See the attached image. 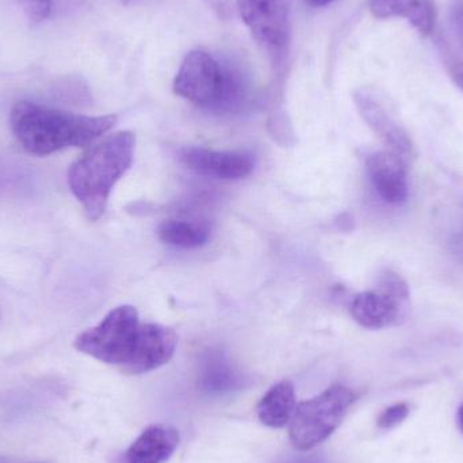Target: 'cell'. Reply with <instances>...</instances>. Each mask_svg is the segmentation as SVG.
Returning <instances> with one entry per match:
<instances>
[{
	"label": "cell",
	"mask_w": 463,
	"mask_h": 463,
	"mask_svg": "<svg viewBox=\"0 0 463 463\" xmlns=\"http://www.w3.org/2000/svg\"><path fill=\"white\" fill-rule=\"evenodd\" d=\"M10 124L24 151L48 156L62 149L90 146L114 128L117 116H81L21 100L13 106Z\"/></svg>",
	"instance_id": "cell-1"
},
{
	"label": "cell",
	"mask_w": 463,
	"mask_h": 463,
	"mask_svg": "<svg viewBox=\"0 0 463 463\" xmlns=\"http://www.w3.org/2000/svg\"><path fill=\"white\" fill-rule=\"evenodd\" d=\"M135 146L136 136L132 132H118L92 146L71 165V192L92 222L105 213L114 186L132 165Z\"/></svg>",
	"instance_id": "cell-2"
},
{
	"label": "cell",
	"mask_w": 463,
	"mask_h": 463,
	"mask_svg": "<svg viewBox=\"0 0 463 463\" xmlns=\"http://www.w3.org/2000/svg\"><path fill=\"white\" fill-rule=\"evenodd\" d=\"M176 95L208 110L227 113L239 109L247 95L241 72L203 51L190 52L174 80Z\"/></svg>",
	"instance_id": "cell-3"
},
{
	"label": "cell",
	"mask_w": 463,
	"mask_h": 463,
	"mask_svg": "<svg viewBox=\"0 0 463 463\" xmlns=\"http://www.w3.org/2000/svg\"><path fill=\"white\" fill-rule=\"evenodd\" d=\"M140 331L136 307L122 305L111 310L98 326L79 335L75 348L98 361L118 366L125 373L135 358Z\"/></svg>",
	"instance_id": "cell-4"
},
{
	"label": "cell",
	"mask_w": 463,
	"mask_h": 463,
	"mask_svg": "<svg viewBox=\"0 0 463 463\" xmlns=\"http://www.w3.org/2000/svg\"><path fill=\"white\" fill-rule=\"evenodd\" d=\"M354 402L355 393L351 389L335 385L297 405L288 430L294 448L301 451L312 450L328 439L336 431Z\"/></svg>",
	"instance_id": "cell-5"
},
{
	"label": "cell",
	"mask_w": 463,
	"mask_h": 463,
	"mask_svg": "<svg viewBox=\"0 0 463 463\" xmlns=\"http://www.w3.org/2000/svg\"><path fill=\"white\" fill-rule=\"evenodd\" d=\"M408 298L407 282L396 272L386 271L381 275L377 290L364 291L353 299L350 313L364 328H386L399 323Z\"/></svg>",
	"instance_id": "cell-6"
},
{
	"label": "cell",
	"mask_w": 463,
	"mask_h": 463,
	"mask_svg": "<svg viewBox=\"0 0 463 463\" xmlns=\"http://www.w3.org/2000/svg\"><path fill=\"white\" fill-rule=\"evenodd\" d=\"M237 7L256 41L274 51L288 45V0H237Z\"/></svg>",
	"instance_id": "cell-7"
},
{
	"label": "cell",
	"mask_w": 463,
	"mask_h": 463,
	"mask_svg": "<svg viewBox=\"0 0 463 463\" xmlns=\"http://www.w3.org/2000/svg\"><path fill=\"white\" fill-rule=\"evenodd\" d=\"M355 103L364 121L380 136L381 140L388 146L389 151L399 155L407 163L415 159L416 148L412 138L374 94L367 90H361L355 94Z\"/></svg>",
	"instance_id": "cell-8"
},
{
	"label": "cell",
	"mask_w": 463,
	"mask_h": 463,
	"mask_svg": "<svg viewBox=\"0 0 463 463\" xmlns=\"http://www.w3.org/2000/svg\"><path fill=\"white\" fill-rule=\"evenodd\" d=\"M179 157L186 167L200 175L224 181L247 178L255 168V160L244 152H220L189 146L179 152Z\"/></svg>",
	"instance_id": "cell-9"
},
{
	"label": "cell",
	"mask_w": 463,
	"mask_h": 463,
	"mask_svg": "<svg viewBox=\"0 0 463 463\" xmlns=\"http://www.w3.org/2000/svg\"><path fill=\"white\" fill-rule=\"evenodd\" d=\"M407 165L402 157L389 149L374 152L367 157L370 182L386 203L402 205L408 200Z\"/></svg>",
	"instance_id": "cell-10"
},
{
	"label": "cell",
	"mask_w": 463,
	"mask_h": 463,
	"mask_svg": "<svg viewBox=\"0 0 463 463\" xmlns=\"http://www.w3.org/2000/svg\"><path fill=\"white\" fill-rule=\"evenodd\" d=\"M178 345V335L160 324H141L135 358L125 370L128 374H144L170 362Z\"/></svg>",
	"instance_id": "cell-11"
},
{
	"label": "cell",
	"mask_w": 463,
	"mask_h": 463,
	"mask_svg": "<svg viewBox=\"0 0 463 463\" xmlns=\"http://www.w3.org/2000/svg\"><path fill=\"white\" fill-rule=\"evenodd\" d=\"M375 18H404L420 34L430 35L437 24V8L432 0H370Z\"/></svg>",
	"instance_id": "cell-12"
},
{
	"label": "cell",
	"mask_w": 463,
	"mask_h": 463,
	"mask_svg": "<svg viewBox=\"0 0 463 463\" xmlns=\"http://www.w3.org/2000/svg\"><path fill=\"white\" fill-rule=\"evenodd\" d=\"M179 445L176 430L152 426L135 440L125 456V463H165Z\"/></svg>",
	"instance_id": "cell-13"
},
{
	"label": "cell",
	"mask_w": 463,
	"mask_h": 463,
	"mask_svg": "<svg viewBox=\"0 0 463 463\" xmlns=\"http://www.w3.org/2000/svg\"><path fill=\"white\" fill-rule=\"evenodd\" d=\"M242 375L231 364L228 356L219 350L208 351L203 355L200 369V385L212 396H222L239 391L242 386Z\"/></svg>",
	"instance_id": "cell-14"
},
{
	"label": "cell",
	"mask_w": 463,
	"mask_h": 463,
	"mask_svg": "<svg viewBox=\"0 0 463 463\" xmlns=\"http://www.w3.org/2000/svg\"><path fill=\"white\" fill-rule=\"evenodd\" d=\"M296 408L294 386L282 381L275 383L259 402V420L269 429H282L290 424Z\"/></svg>",
	"instance_id": "cell-15"
},
{
	"label": "cell",
	"mask_w": 463,
	"mask_h": 463,
	"mask_svg": "<svg viewBox=\"0 0 463 463\" xmlns=\"http://www.w3.org/2000/svg\"><path fill=\"white\" fill-rule=\"evenodd\" d=\"M211 231L200 222L186 220H167L159 228V237L165 244L184 250H194L208 242Z\"/></svg>",
	"instance_id": "cell-16"
},
{
	"label": "cell",
	"mask_w": 463,
	"mask_h": 463,
	"mask_svg": "<svg viewBox=\"0 0 463 463\" xmlns=\"http://www.w3.org/2000/svg\"><path fill=\"white\" fill-rule=\"evenodd\" d=\"M30 24H38L49 18L53 7L52 0H18Z\"/></svg>",
	"instance_id": "cell-17"
},
{
	"label": "cell",
	"mask_w": 463,
	"mask_h": 463,
	"mask_svg": "<svg viewBox=\"0 0 463 463\" xmlns=\"http://www.w3.org/2000/svg\"><path fill=\"white\" fill-rule=\"evenodd\" d=\"M410 415V407L404 402H399V404L392 405V407L386 408L380 418L377 420V426L381 430H392L394 427L400 426L405 419Z\"/></svg>",
	"instance_id": "cell-18"
},
{
	"label": "cell",
	"mask_w": 463,
	"mask_h": 463,
	"mask_svg": "<svg viewBox=\"0 0 463 463\" xmlns=\"http://www.w3.org/2000/svg\"><path fill=\"white\" fill-rule=\"evenodd\" d=\"M451 19H453V27L456 30L457 37L463 43V0H457L451 11Z\"/></svg>",
	"instance_id": "cell-19"
},
{
	"label": "cell",
	"mask_w": 463,
	"mask_h": 463,
	"mask_svg": "<svg viewBox=\"0 0 463 463\" xmlns=\"http://www.w3.org/2000/svg\"><path fill=\"white\" fill-rule=\"evenodd\" d=\"M451 79L459 90L463 91V62L453 65L450 71Z\"/></svg>",
	"instance_id": "cell-20"
},
{
	"label": "cell",
	"mask_w": 463,
	"mask_h": 463,
	"mask_svg": "<svg viewBox=\"0 0 463 463\" xmlns=\"http://www.w3.org/2000/svg\"><path fill=\"white\" fill-rule=\"evenodd\" d=\"M286 463H324V461L317 456H301L294 457Z\"/></svg>",
	"instance_id": "cell-21"
},
{
	"label": "cell",
	"mask_w": 463,
	"mask_h": 463,
	"mask_svg": "<svg viewBox=\"0 0 463 463\" xmlns=\"http://www.w3.org/2000/svg\"><path fill=\"white\" fill-rule=\"evenodd\" d=\"M334 2V0H305L309 7H324V5H329V3Z\"/></svg>",
	"instance_id": "cell-22"
},
{
	"label": "cell",
	"mask_w": 463,
	"mask_h": 463,
	"mask_svg": "<svg viewBox=\"0 0 463 463\" xmlns=\"http://www.w3.org/2000/svg\"><path fill=\"white\" fill-rule=\"evenodd\" d=\"M457 421H458L459 430H461L463 434V405L459 408L458 415H457Z\"/></svg>",
	"instance_id": "cell-23"
}]
</instances>
